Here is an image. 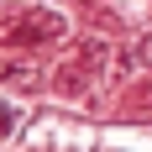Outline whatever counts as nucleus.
<instances>
[{"instance_id":"1","label":"nucleus","mask_w":152,"mask_h":152,"mask_svg":"<svg viewBox=\"0 0 152 152\" xmlns=\"http://www.w3.org/2000/svg\"><path fill=\"white\" fill-rule=\"evenodd\" d=\"M5 131H11V110L0 105V137H5Z\"/></svg>"},{"instance_id":"2","label":"nucleus","mask_w":152,"mask_h":152,"mask_svg":"<svg viewBox=\"0 0 152 152\" xmlns=\"http://www.w3.org/2000/svg\"><path fill=\"white\" fill-rule=\"evenodd\" d=\"M142 63H147V68H152V37H147V42H142Z\"/></svg>"}]
</instances>
